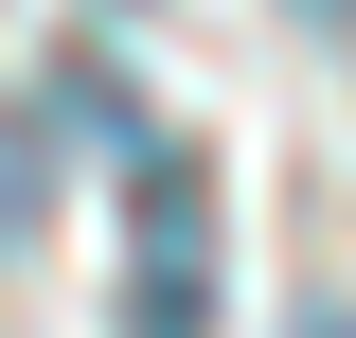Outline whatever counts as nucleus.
Returning a JSON list of instances; mask_svg holds the SVG:
<instances>
[{
	"label": "nucleus",
	"mask_w": 356,
	"mask_h": 338,
	"mask_svg": "<svg viewBox=\"0 0 356 338\" xmlns=\"http://www.w3.org/2000/svg\"><path fill=\"white\" fill-rule=\"evenodd\" d=\"M303 18H356V0H303Z\"/></svg>",
	"instance_id": "f03ea898"
},
{
	"label": "nucleus",
	"mask_w": 356,
	"mask_h": 338,
	"mask_svg": "<svg viewBox=\"0 0 356 338\" xmlns=\"http://www.w3.org/2000/svg\"><path fill=\"white\" fill-rule=\"evenodd\" d=\"M303 338H356V321H303Z\"/></svg>",
	"instance_id": "7ed1b4c3"
},
{
	"label": "nucleus",
	"mask_w": 356,
	"mask_h": 338,
	"mask_svg": "<svg viewBox=\"0 0 356 338\" xmlns=\"http://www.w3.org/2000/svg\"><path fill=\"white\" fill-rule=\"evenodd\" d=\"M125 338H214V178L143 161V250H125Z\"/></svg>",
	"instance_id": "f257e3e1"
}]
</instances>
